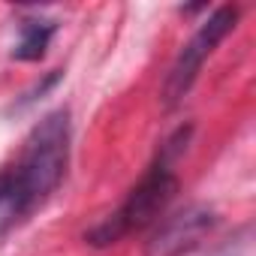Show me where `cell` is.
Instances as JSON below:
<instances>
[{"mask_svg": "<svg viewBox=\"0 0 256 256\" xmlns=\"http://www.w3.org/2000/svg\"><path fill=\"white\" fill-rule=\"evenodd\" d=\"M54 36V22H46V18H28L22 22V40L12 52V58L18 60H40L48 48Z\"/></svg>", "mask_w": 256, "mask_h": 256, "instance_id": "obj_6", "label": "cell"}, {"mask_svg": "<svg viewBox=\"0 0 256 256\" xmlns=\"http://www.w3.org/2000/svg\"><path fill=\"white\" fill-rule=\"evenodd\" d=\"M187 139H190V126H187V130H178L166 142V148L160 151V157L148 166V172L139 178V184L124 196V202L108 217H102L94 229L84 232V241L90 247H112L120 238L133 235V232H139L145 226H151L166 211V205L178 193V175H175L172 163L184 151Z\"/></svg>", "mask_w": 256, "mask_h": 256, "instance_id": "obj_1", "label": "cell"}, {"mask_svg": "<svg viewBox=\"0 0 256 256\" xmlns=\"http://www.w3.org/2000/svg\"><path fill=\"white\" fill-rule=\"evenodd\" d=\"M235 24H238V10L235 6H220V10H214L205 22H202V28L190 36V42L178 52V58H175V64H172V70H169V76H166V84H163V102L166 106H175V102H181L184 96H187V90L193 88V82L199 78V72H202V66H205V60L214 54V48L235 30Z\"/></svg>", "mask_w": 256, "mask_h": 256, "instance_id": "obj_3", "label": "cell"}, {"mask_svg": "<svg viewBox=\"0 0 256 256\" xmlns=\"http://www.w3.org/2000/svg\"><path fill=\"white\" fill-rule=\"evenodd\" d=\"M30 214H34V211L28 208L24 196L18 193V187L12 184V178H10V172H6V166H4V169H0V235L12 232V229H16L18 223H24Z\"/></svg>", "mask_w": 256, "mask_h": 256, "instance_id": "obj_5", "label": "cell"}, {"mask_svg": "<svg viewBox=\"0 0 256 256\" xmlns=\"http://www.w3.org/2000/svg\"><path fill=\"white\" fill-rule=\"evenodd\" d=\"M70 166V112L54 108L48 112L34 130L24 136L18 157L6 166L12 184L24 196L30 211H40L52 193L66 178Z\"/></svg>", "mask_w": 256, "mask_h": 256, "instance_id": "obj_2", "label": "cell"}, {"mask_svg": "<svg viewBox=\"0 0 256 256\" xmlns=\"http://www.w3.org/2000/svg\"><path fill=\"white\" fill-rule=\"evenodd\" d=\"M244 250H247V229L241 232V235H235V238H229L226 244H220L211 256H244Z\"/></svg>", "mask_w": 256, "mask_h": 256, "instance_id": "obj_7", "label": "cell"}, {"mask_svg": "<svg viewBox=\"0 0 256 256\" xmlns=\"http://www.w3.org/2000/svg\"><path fill=\"white\" fill-rule=\"evenodd\" d=\"M217 226V211L208 205H187L166 217L148 241V256H184L202 244V238Z\"/></svg>", "mask_w": 256, "mask_h": 256, "instance_id": "obj_4", "label": "cell"}]
</instances>
